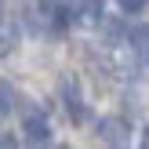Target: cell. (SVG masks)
Masks as SVG:
<instances>
[{
	"mask_svg": "<svg viewBox=\"0 0 149 149\" xmlns=\"http://www.w3.org/2000/svg\"><path fill=\"white\" fill-rule=\"evenodd\" d=\"M142 146H146V149H149V127H146V131H142Z\"/></svg>",
	"mask_w": 149,
	"mask_h": 149,
	"instance_id": "10",
	"label": "cell"
},
{
	"mask_svg": "<svg viewBox=\"0 0 149 149\" xmlns=\"http://www.w3.org/2000/svg\"><path fill=\"white\" fill-rule=\"evenodd\" d=\"M22 131H26V142H33V146L51 142V127H47V116L44 113H29L22 120Z\"/></svg>",
	"mask_w": 149,
	"mask_h": 149,
	"instance_id": "3",
	"label": "cell"
},
{
	"mask_svg": "<svg viewBox=\"0 0 149 149\" xmlns=\"http://www.w3.org/2000/svg\"><path fill=\"white\" fill-rule=\"evenodd\" d=\"M0 18H4V0H0Z\"/></svg>",
	"mask_w": 149,
	"mask_h": 149,
	"instance_id": "11",
	"label": "cell"
},
{
	"mask_svg": "<svg viewBox=\"0 0 149 149\" xmlns=\"http://www.w3.org/2000/svg\"><path fill=\"white\" fill-rule=\"evenodd\" d=\"M146 4H149V0H120V11H124V15H138Z\"/></svg>",
	"mask_w": 149,
	"mask_h": 149,
	"instance_id": "7",
	"label": "cell"
},
{
	"mask_svg": "<svg viewBox=\"0 0 149 149\" xmlns=\"http://www.w3.org/2000/svg\"><path fill=\"white\" fill-rule=\"evenodd\" d=\"M15 44V29H0V55H7Z\"/></svg>",
	"mask_w": 149,
	"mask_h": 149,
	"instance_id": "8",
	"label": "cell"
},
{
	"mask_svg": "<svg viewBox=\"0 0 149 149\" xmlns=\"http://www.w3.org/2000/svg\"><path fill=\"white\" fill-rule=\"evenodd\" d=\"M98 135H102V142H109V146H127L131 142V124L124 120V116H102L98 120Z\"/></svg>",
	"mask_w": 149,
	"mask_h": 149,
	"instance_id": "2",
	"label": "cell"
},
{
	"mask_svg": "<svg viewBox=\"0 0 149 149\" xmlns=\"http://www.w3.org/2000/svg\"><path fill=\"white\" fill-rule=\"evenodd\" d=\"M80 15H84L87 22H102V15H106V0H80Z\"/></svg>",
	"mask_w": 149,
	"mask_h": 149,
	"instance_id": "5",
	"label": "cell"
},
{
	"mask_svg": "<svg viewBox=\"0 0 149 149\" xmlns=\"http://www.w3.org/2000/svg\"><path fill=\"white\" fill-rule=\"evenodd\" d=\"M58 91H62V102H65L69 120H73V124H84V120H87V106L80 102V87H77V80H73V77H62V80H58Z\"/></svg>",
	"mask_w": 149,
	"mask_h": 149,
	"instance_id": "1",
	"label": "cell"
},
{
	"mask_svg": "<svg viewBox=\"0 0 149 149\" xmlns=\"http://www.w3.org/2000/svg\"><path fill=\"white\" fill-rule=\"evenodd\" d=\"M7 146H15V138L11 135H0V149H7Z\"/></svg>",
	"mask_w": 149,
	"mask_h": 149,
	"instance_id": "9",
	"label": "cell"
},
{
	"mask_svg": "<svg viewBox=\"0 0 149 149\" xmlns=\"http://www.w3.org/2000/svg\"><path fill=\"white\" fill-rule=\"evenodd\" d=\"M15 98H18V95H15V87L7 84V80H0V116H7L15 109Z\"/></svg>",
	"mask_w": 149,
	"mask_h": 149,
	"instance_id": "6",
	"label": "cell"
},
{
	"mask_svg": "<svg viewBox=\"0 0 149 149\" xmlns=\"http://www.w3.org/2000/svg\"><path fill=\"white\" fill-rule=\"evenodd\" d=\"M127 40H131V47H135V55L142 58V62H149V26H135L127 33Z\"/></svg>",
	"mask_w": 149,
	"mask_h": 149,
	"instance_id": "4",
	"label": "cell"
}]
</instances>
